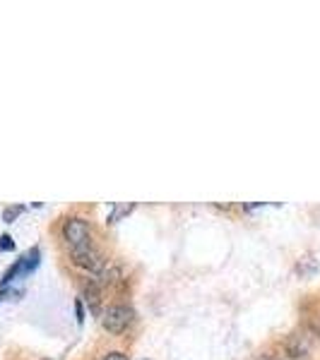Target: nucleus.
I'll return each instance as SVG.
<instances>
[{
	"instance_id": "obj_2",
	"label": "nucleus",
	"mask_w": 320,
	"mask_h": 360,
	"mask_svg": "<svg viewBox=\"0 0 320 360\" xmlns=\"http://www.w3.org/2000/svg\"><path fill=\"white\" fill-rule=\"evenodd\" d=\"M72 262H75L77 267H82L85 271H89V274H94V276L106 267V257L101 255V252L96 250L92 243L80 245V247H72Z\"/></svg>"
},
{
	"instance_id": "obj_7",
	"label": "nucleus",
	"mask_w": 320,
	"mask_h": 360,
	"mask_svg": "<svg viewBox=\"0 0 320 360\" xmlns=\"http://www.w3.org/2000/svg\"><path fill=\"white\" fill-rule=\"evenodd\" d=\"M10 250H14V243L12 238L5 233V236H0V252H10Z\"/></svg>"
},
{
	"instance_id": "obj_3",
	"label": "nucleus",
	"mask_w": 320,
	"mask_h": 360,
	"mask_svg": "<svg viewBox=\"0 0 320 360\" xmlns=\"http://www.w3.org/2000/svg\"><path fill=\"white\" fill-rule=\"evenodd\" d=\"M63 238H65V243L72 247H80V245H87V243H92V226L89 221H85V218L80 216H70L65 218V223H63Z\"/></svg>"
},
{
	"instance_id": "obj_9",
	"label": "nucleus",
	"mask_w": 320,
	"mask_h": 360,
	"mask_svg": "<svg viewBox=\"0 0 320 360\" xmlns=\"http://www.w3.org/2000/svg\"><path fill=\"white\" fill-rule=\"evenodd\" d=\"M75 313H77V322L82 324V319H85V308H82V300H75Z\"/></svg>"
},
{
	"instance_id": "obj_10",
	"label": "nucleus",
	"mask_w": 320,
	"mask_h": 360,
	"mask_svg": "<svg viewBox=\"0 0 320 360\" xmlns=\"http://www.w3.org/2000/svg\"><path fill=\"white\" fill-rule=\"evenodd\" d=\"M260 360H277V358H273V356H263Z\"/></svg>"
},
{
	"instance_id": "obj_11",
	"label": "nucleus",
	"mask_w": 320,
	"mask_h": 360,
	"mask_svg": "<svg viewBox=\"0 0 320 360\" xmlns=\"http://www.w3.org/2000/svg\"><path fill=\"white\" fill-rule=\"evenodd\" d=\"M5 298V293H0V300H3Z\"/></svg>"
},
{
	"instance_id": "obj_1",
	"label": "nucleus",
	"mask_w": 320,
	"mask_h": 360,
	"mask_svg": "<svg viewBox=\"0 0 320 360\" xmlns=\"http://www.w3.org/2000/svg\"><path fill=\"white\" fill-rule=\"evenodd\" d=\"M133 317H135V310L130 308V305H123V303L109 305L106 313H104V317H101V324H104L106 332L120 334V332L128 329V324L133 322Z\"/></svg>"
},
{
	"instance_id": "obj_5",
	"label": "nucleus",
	"mask_w": 320,
	"mask_h": 360,
	"mask_svg": "<svg viewBox=\"0 0 320 360\" xmlns=\"http://www.w3.org/2000/svg\"><path fill=\"white\" fill-rule=\"evenodd\" d=\"M39 257H41V252H39V247H32V250L27 252V255H22L17 260V267H19V274H29V271H34L39 267Z\"/></svg>"
},
{
	"instance_id": "obj_8",
	"label": "nucleus",
	"mask_w": 320,
	"mask_h": 360,
	"mask_svg": "<svg viewBox=\"0 0 320 360\" xmlns=\"http://www.w3.org/2000/svg\"><path fill=\"white\" fill-rule=\"evenodd\" d=\"M101 360H128V356L120 351H111V353H106V356H101Z\"/></svg>"
},
{
	"instance_id": "obj_6",
	"label": "nucleus",
	"mask_w": 320,
	"mask_h": 360,
	"mask_svg": "<svg viewBox=\"0 0 320 360\" xmlns=\"http://www.w3.org/2000/svg\"><path fill=\"white\" fill-rule=\"evenodd\" d=\"M22 212H24L22 204H14V207H8V209H5V212H3V221H5V223H12L14 218H17Z\"/></svg>"
},
{
	"instance_id": "obj_4",
	"label": "nucleus",
	"mask_w": 320,
	"mask_h": 360,
	"mask_svg": "<svg viewBox=\"0 0 320 360\" xmlns=\"http://www.w3.org/2000/svg\"><path fill=\"white\" fill-rule=\"evenodd\" d=\"M82 298L89 303L92 313H99V305H101V286L96 279H85L82 281Z\"/></svg>"
}]
</instances>
